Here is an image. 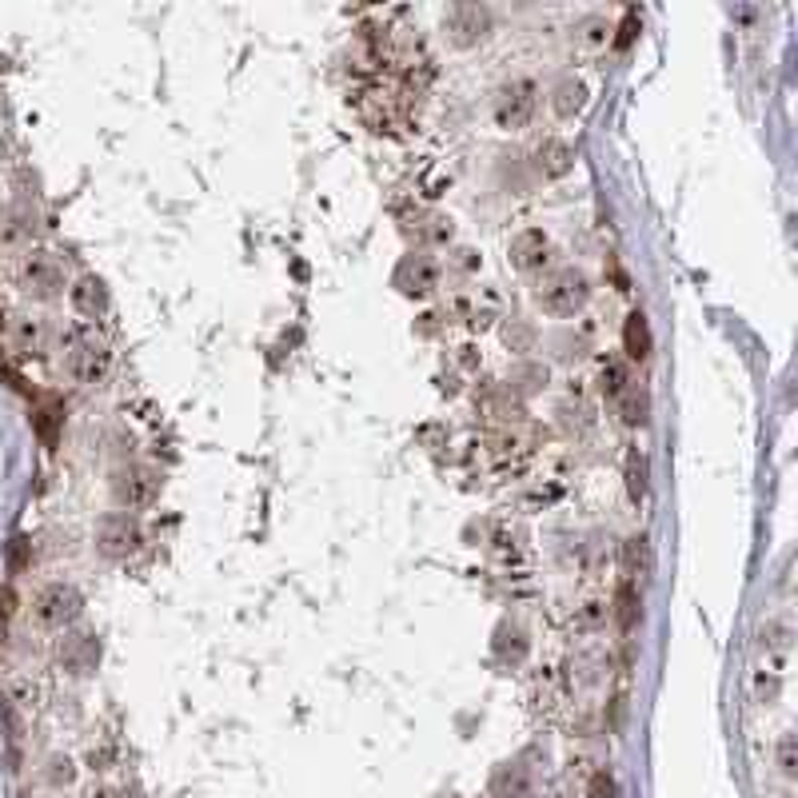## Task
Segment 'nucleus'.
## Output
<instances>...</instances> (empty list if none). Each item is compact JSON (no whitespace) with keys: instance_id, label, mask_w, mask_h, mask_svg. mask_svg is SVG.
Listing matches in <instances>:
<instances>
[{"instance_id":"obj_6","label":"nucleus","mask_w":798,"mask_h":798,"mask_svg":"<svg viewBox=\"0 0 798 798\" xmlns=\"http://www.w3.org/2000/svg\"><path fill=\"white\" fill-rule=\"evenodd\" d=\"M80 599L72 595L69 587H48L44 595H40V619L44 623H64L69 615H77Z\"/></svg>"},{"instance_id":"obj_16","label":"nucleus","mask_w":798,"mask_h":798,"mask_svg":"<svg viewBox=\"0 0 798 798\" xmlns=\"http://www.w3.org/2000/svg\"><path fill=\"white\" fill-rule=\"evenodd\" d=\"M591 798H615V778L611 775H595V778H591Z\"/></svg>"},{"instance_id":"obj_9","label":"nucleus","mask_w":798,"mask_h":798,"mask_svg":"<svg viewBox=\"0 0 798 798\" xmlns=\"http://www.w3.org/2000/svg\"><path fill=\"white\" fill-rule=\"evenodd\" d=\"M583 101H587V88H583L579 80H563V85L555 88V101H551V109H555V117L571 120L575 112L583 109Z\"/></svg>"},{"instance_id":"obj_3","label":"nucleus","mask_w":798,"mask_h":798,"mask_svg":"<svg viewBox=\"0 0 798 798\" xmlns=\"http://www.w3.org/2000/svg\"><path fill=\"white\" fill-rule=\"evenodd\" d=\"M547 252H551L547 232H543V228H528V232H520V236L512 240L507 256H512V264L520 268V271H535V268H543Z\"/></svg>"},{"instance_id":"obj_17","label":"nucleus","mask_w":798,"mask_h":798,"mask_svg":"<svg viewBox=\"0 0 798 798\" xmlns=\"http://www.w3.org/2000/svg\"><path fill=\"white\" fill-rule=\"evenodd\" d=\"M635 28H639V16H635V12H627V20H623V28H619V40H615V44H619V48H627L631 40H635Z\"/></svg>"},{"instance_id":"obj_18","label":"nucleus","mask_w":798,"mask_h":798,"mask_svg":"<svg viewBox=\"0 0 798 798\" xmlns=\"http://www.w3.org/2000/svg\"><path fill=\"white\" fill-rule=\"evenodd\" d=\"M791 751H794V746H791V738H786V743H783V775H794V754Z\"/></svg>"},{"instance_id":"obj_8","label":"nucleus","mask_w":798,"mask_h":798,"mask_svg":"<svg viewBox=\"0 0 798 798\" xmlns=\"http://www.w3.org/2000/svg\"><path fill=\"white\" fill-rule=\"evenodd\" d=\"M599 383H603V396L619 399L623 391L635 383V380H631V364H627V359H607L603 372H599Z\"/></svg>"},{"instance_id":"obj_5","label":"nucleus","mask_w":798,"mask_h":798,"mask_svg":"<svg viewBox=\"0 0 798 798\" xmlns=\"http://www.w3.org/2000/svg\"><path fill=\"white\" fill-rule=\"evenodd\" d=\"M623 351H627V364H643L651 356V327L643 311H631L623 319Z\"/></svg>"},{"instance_id":"obj_7","label":"nucleus","mask_w":798,"mask_h":798,"mask_svg":"<svg viewBox=\"0 0 798 798\" xmlns=\"http://www.w3.org/2000/svg\"><path fill=\"white\" fill-rule=\"evenodd\" d=\"M72 303H77L85 316L96 319V311H104V303H109V295H104V284L93 276H85L77 287H72Z\"/></svg>"},{"instance_id":"obj_1","label":"nucleus","mask_w":798,"mask_h":798,"mask_svg":"<svg viewBox=\"0 0 798 798\" xmlns=\"http://www.w3.org/2000/svg\"><path fill=\"white\" fill-rule=\"evenodd\" d=\"M535 300H539V308L547 311V316H575V311L591 300V284L583 271L559 268V271H551V276H543Z\"/></svg>"},{"instance_id":"obj_15","label":"nucleus","mask_w":798,"mask_h":798,"mask_svg":"<svg viewBox=\"0 0 798 798\" xmlns=\"http://www.w3.org/2000/svg\"><path fill=\"white\" fill-rule=\"evenodd\" d=\"M631 623H635V587H631V579L619 587V627L631 631Z\"/></svg>"},{"instance_id":"obj_2","label":"nucleus","mask_w":798,"mask_h":798,"mask_svg":"<svg viewBox=\"0 0 798 798\" xmlns=\"http://www.w3.org/2000/svg\"><path fill=\"white\" fill-rule=\"evenodd\" d=\"M535 85L531 80H515V85H504L496 96V120L504 128H523L535 117Z\"/></svg>"},{"instance_id":"obj_10","label":"nucleus","mask_w":798,"mask_h":798,"mask_svg":"<svg viewBox=\"0 0 798 798\" xmlns=\"http://www.w3.org/2000/svg\"><path fill=\"white\" fill-rule=\"evenodd\" d=\"M647 407H651V399H647V391L639 388H627L619 396V411H623V423H647Z\"/></svg>"},{"instance_id":"obj_11","label":"nucleus","mask_w":798,"mask_h":798,"mask_svg":"<svg viewBox=\"0 0 798 798\" xmlns=\"http://www.w3.org/2000/svg\"><path fill=\"white\" fill-rule=\"evenodd\" d=\"M539 160H547V164H543V172H547V176H563V172L571 168V148H567L563 140H547V144H543V152H539Z\"/></svg>"},{"instance_id":"obj_13","label":"nucleus","mask_w":798,"mask_h":798,"mask_svg":"<svg viewBox=\"0 0 798 798\" xmlns=\"http://www.w3.org/2000/svg\"><path fill=\"white\" fill-rule=\"evenodd\" d=\"M60 419L64 415H60V403H56V399H48L44 407H36V431H40V439H44L48 447L56 443V427H60Z\"/></svg>"},{"instance_id":"obj_12","label":"nucleus","mask_w":798,"mask_h":798,"mask_svg":"<svg viewBox=\"0 0 798 798\" xmlns=\"http://www.w3.org/2000/svg\"><path fill=\"white\" fill-rule=\"evenodd\" d=\"M24 279H28V284H36L40 295H52L56 287H60V276H56V268L48 264V260H32V264L24 268Z\"/></svg>"},{"instance_id":"obj_4","label":"nucleus","mask_w":798,"mask_h":798,"mask_svg":"<svg viewBox=\"0 0 798 798\" xmlns=\"http://www.w3.org/2000/svg\"><path fill=\"white\" fill-rule=\"evenodd\" d=\"M443 28L451 32V40H455L459 48H467V44H475V40H483V32H488V16H483L480 8H472V4H459V8H451V12L443 16Z\"/></svg>"},{"instance_id":"obj_14","label":"nucleus","mask_w":798,"mask_h":798,"mask_svg":"<svg viewBox=\"0 0 798 798\" xmlns=\"http://www.w3.org/2000/svg\"><path fill=\"white\" fill-rule=\"evenodd\" d=\"M627 491H631L635 504H643V499H647V459L643 455L627 459Z\"/></svg>"}]
</instances>
